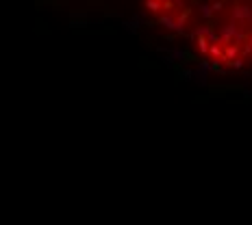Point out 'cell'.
<instances>
[{"label":"cell","instance_id":"6da1fadb","mask_svg":"<svg viewBox=\"0 0 252 225\" xmlns=\"http://www.w3.org/2000/svg\"><path fill=\"white\" fill-rule=\"evenodd\" d=\"M181 78H183V80H191V78H193V72H191V70H183V72H181Z\"/></svg>","mask_w":252,"mask_h":225}]
</instances>
